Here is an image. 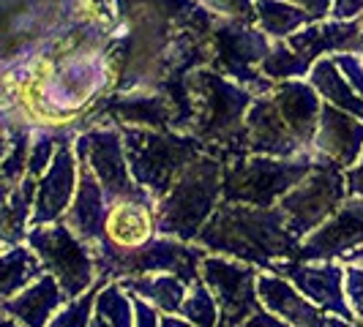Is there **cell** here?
Here are the masks:
<instances>
[{
  "label": "cell",
  "instance_id": "cell-36",
  "mask_svg": "<svg viewBox=\"0 0 363 327\" xmlns=\"http://www.w3.org/2000/svg\"><path fill=\"white\" fill-rule=\"evenodd\" d=\"M363 17V0H333L330 19H358Z\"/></svg>",
  "mask_w": 363,
  "mask_h": 327
},
{
  "label": "cell",
  "instance_id": "cell-15",
  "mask_svg": "<svg viewBox=\"0 0 363 327\" xmlns=\"http://www.w3.org/2000/svg\"><path fill=\"white\" fill-rule=\"evenodd\" d=\"M311 153L333 161L342 169H350L363 153V120H358L355 115H350L345 109L323 101Z\"/></svg>",
  "mask_w": 363,
  "mask_h": 327
},
{
  "label": "cell",
  "instance_id": "cell-12",
  "mask_svg": "<svg viewBox=\"0 0 363 327\" xmlns=\"http://www.w3.org/2000/svg\"><path fill=\"white\" fill-rule=\"evenodd\" d=\"M268 272H276L281 278H287L301 294H306L314 306L342 316L350 322H358L355 311L350 309L345 294V262L342 259H330V262H303V259H281L273 262Z\"/></svg>",
  "mask_w": 363,
  "mask_h": 327
},
{
  "label": "cell",
  "instance_id": "cell-40",
  "mask_svg": "<svg viewBox=\"0 0 363 327\" xmlns=\"http://www.w3.org/2000/svg\"><path fill=\"white\" fill-rule=\"evenodd\" d=\"M325 327H363L361 322H350V319H342V316H333L328 314L325 316Z\"/></svg>",
  "mask_w": 363,
  "mask_h": 327
},
{
  "label": "cell",
  "instance_id": "cell-23",
  "mask_svg": "<svg viewBox=\"0 0 363 327\" xmlns=\"http://www.w3.org/2000/svg\"><path fill=\"white\" fill-rule=\"evenodd\" d=\"M121 289L131 297H143L159 314H178L181 303L189 292V284L175 272H150V275H134L121 278Z\"/></svg>",
  "mask_w": 363,
  "mask_h": 327
},
{
  "label": "cell",
  "instance_id": "cell-27",
  "mask_svg": "<svg viewBox=\"0 0 363 327\" xmlns=\"http://www.w3.org/2000/svg\"><path fill=\"white\" fill-rule=\"evenodd\" d=\"M91 327H134V306L118 281L104 284L93 303Z\"/></svg>",
  "mask_w": 363,
  "mask_h": 327
},
{
  "label": "cell",
  "instance_id": "cell-2",
  "mask_svg": "<svg viewBox=\"0 0 363 327\" xmlns=\"http://www.w3.org/2000/svg\"><path fill=\"white\" fill-rule=\"evenodd\" d=\"M186 88L194 107L189 134L197 137L208 147V153L224 161L246 156L249 153L246 112L257 98L255 93L211 66H200L189 74Z\"/></svg>",
  "mask_w": 363,
  "mask_h": 327
},
{
  "label": "cell",
  "instance_id": "cell-38",
  "mask_svg": "<svg viewBox=\"0 0 363 327\" xmlns=\"http://www.w3.org/2000/svg\"><path fill=\"white\" fill-rule=\"evenodd\" d=\"M240 327H290V325H287L284 319H279L276 314H271L268 309H259V311H255Z\"/></svg>",
  "mask_w": 363,
  "mask_h": 327
},
{
  "label": "cell",
  "instance_id": "cell-20",
  "mask_svg": "<svg viewBox=\"0 0 363 327\" xmlns=\"http://www.w3.org/2000/svg\"><path fill=\"white\" fill-rule=\"evenodd\" d=\"M363 33V17L358 19H323V22H309L301 30H295L284 38L290 50L301 54L306 63H314L325 54L347 52L355 50L358 38Z\"/></svg>",
  "mask_w": 363,
  "mask_h": 327
},
{
  "label": "cell",
  "instance_id": "cell-25",
  "mask_svg": "<svg viewBox=\"0 0 363 327\" xmlns=\"http://www.w3.org/2000/svg\"><path fill=\"white\" fill-rule=\"evenodd\" d=\"M44 272L36 251L28 243L6 246L0 251V300L14 297Z\"/></svg>",
  "mask_w": 363,
  "mask_h": 327
},
{
  "label": "cell",
  "instance_id": "cell-10",
  "mask_svg": "<svg viewBox=\"0 0 363 327\" xmlns=\"http://www.w3.org/2000/svg\"><path fill=\"white\" fill-rule=\"evenodd\" d=\"M74 156H77V161L91 169L96 180L101 183L109 205L123 200L156 205L147 191H143L137 183L131 180L118 126H91L79 131L74 137Z\"/></svg>",
  "mask_w": 363,
  "mask_h": 327
},
{
  "label": "cell",
  "instance_id": "cell-13",
  "mask_svg": "<svg viewBox=\"0 0 363 327\" xmlns=\"http://www.w3.org/2000/svg\"><path fill=\"white\" fill-rule=\"evenodd\" d=\"M74 137H77V131L72 126L69 134L60 139L50 166L38 178L30 226H44V224L63 221L69 205H72L74 191H77V175H79V164L74 156Z\"/></svg>",
  "mask_w": 363,
  "mask_h": 327
},
{
  "label": "cell",
  "instance_id": "cell-17",
  "mask_svg": "<svg viewBox=\"0 0 363 327\" xmlns=\"http://www.w3.org/2000/svg\"><path fill=\"white\" fill-rule=\"evenodd\" d=\"M79 164V161H77ZM109 200L101 188V183L96 180L91 169L85 164H79V175H77V191L74 200L63 216V224L72 229L79 240H85L88 246H96L104 240V224H107Z\"/></svg>",
  "mask_w": 363,
  "mask_h": 327
},
{
  "label": "cell",
  "instance_id": "cell-32",
  "mask_svg": "<svg viewBox=\"0 0 363 327\" xmlns=\"http://www.w3.org/2000/svg\"><path fill=\"white\" fill-rule=\"evenodd\" d=\"M216 17L255 22V0H200Z\"/></svg>",
  "mask_w": 363,
  "mask_h": 327
},
{
  "label": "cell",
  "instance_id": "cell-8",
  "mask_svg": "<svg viewBox=\"0 0 363 327\" xmlns=\"http://www.w3.org/2000/svg\"><path fill=\"white\" fill-rule=\"evenodd\" d=\"M25 243L36 251L44 272L52 275L69 300L85 294L96 284L93 246L79 240L63 221L30 226Z\"/></svg>",
  "mask_w": 363,
  "mask_h": 327
},
{
  "label": "cell",
  "instance_id": "cell-4",
  "mask_svg": "<svg viewBox=\"0 0 363 327\" xmlns=\"http://www.w3.org/2000/svg\"><path fill=\"white\" fill-rule=\"evenodd\" d=\"M118 128H121L131 180L143 191H147L153 202H159L169 191V185L186 169V164L208 150L189 131H172V128L159 131V128L145 126Z\"/></svg>",
  "mask_w": 363,
  "mask_h": 327
},
{
  "label": "cell",
  "instance_id": "cell-35",
  "mask_svg": "<svg viewBox=\"0 0 363 327\" xmlns=\"http://www.w3.org/2000/svg\"><path fill=\"white\" fill-rule=\"evenodd\" d=\"M131 306H134V327H159V316L162 314L153 309L150 303H145L143 297H131Z\"/></svg>",
  "mask_w": 363,
  "mask_h": 327
},
{
  "label": "cell",
  "instance_id": "cell-9",
  "mask_svg": "<svg viewBox=\"0 0 363 327\" xmlns=\"http://www.w3.org/2000/svg\"><path fill=\"white\" fill-rule=\"evenodd\" d=\"M345 200V169L317 156V164L311 166L309 175L298 185H292L290 191L276 202V207L284 213V221H287L292 235H298L303 240L320 224H325Z\"/></svg>",
  "mask_w": 363,
  "mask_h": 327
},
{
  "label": "cell",
  "instance_id": "cell-6",
  "mask_svg": "<svg viewBox=\"0 0 363 327\" xmlns=\"http://www.w3.org/2000/svg\"><path fill=\"white\" fill-rule=\"evenodd\" d=\"M317 164L314 153L295 156V159H273V156H238L224 161L221 175V200L273 207L292 185L303 180Z\"/></svg>",
  "mask_w": 363,
  "mask_h": 327
},
{
  "label": "cell",
  "instance_id": "cell-31",
  "mask_svg": "<svg viewBox=\"0 0 363 327\" xmlns=\"http://www.w3.org/2000/svg\"><path fill=\"white\" fill-rule=\"evenodd\" d=\"M333 63H336V69L342 71L347 82H350V88L363 96V54L355 52V50H347V52H333Z\"/></svg>",
  "mask_w": 363,
  "mask_h": 327
},
{
  "label": "cell",
  "instance_id": "cell-22",
  "mask_svg": "<svg viewBox=\"0 0 363 327\" xmlns=\"http://www.w3.org/2000/svg\"><path fill=\"white\" fill-rule=\"evenodd\" d=\"M156 205L145 202H115L109 205L107 224H104V237L115 246H140L147 237L156 235Z\"/></svg>",
  "mask_w": 363,
  "mask_h": 327
},
{
  "label": "cell",
  "instance_id": "cell-44",
  "mask_svg": "<svg viewBox=\"0 0 363 327\" xmlns=\"http://www.w3.org/2000/svg\"><path fill=\"white\" fill-rule=\"evenodd\" d=\"M3 248H6V246H3V240H0V251H3Z\"/></svg>",
  "mask_w": 363,
  "mask_h": 327
},
{
  "label": "cell",
  "instance_id": "cell-14",
  "mask_svg": "<svg viewBox=\"0 0 363 327\" xmlns=\"http://www.w3.org/2000/svg\"><path fill=\"white\" fill-rule=\"evenodd\" d=\"M363 246V200L347 197L339 210L301 240L295 259L303 262H330Z\"/></svg>",
  "mask_w": 363,
  "mask_h": 327
},
{
  "label": "cell",
  "instance_id": "cell-43",
  "mask_svg": "<svg viewBox=\"0 0 363 327\" xmlns=\"http://www.w3.org/2000/svg\"><path fill=\"white\" fill-rule=\"evenodd\" d=\"M352 311H355V316H358V322L363 325V303H358V306H352Z\"/></svg>",
  "mask_w": 363,
  "mask_h": 327
},
{
  "label": "cell",
  "instance_id": "cell-30",
  "mask_svg": "<svg viewBox=\"0 0 363 327\" xmlns=\"http://www.w3.org/2000/svg\"><path fill=\"white\" fill-rule=\"evenodd\" d=\"M101 287H104V284L96 281L85 294H79V297L69 300L63 309L55 311V316L47 322V327H88L91 314H93V303H96V294H99Z\"/></svg>",
  "mask_w": 363,
  "mask_h": 327
},
{
  "label": "cell",
  "instance_id": "cell-33",
  "mask_svg": "<svg viewBox=\"0 0 363 327\" xmlns=\"http://www.w3.org/2000/svg\"><path fill=\"white\" fill-rule=\"evenodd\" d=\"M25 115V109L19 104H11V107H0V161L6 156V150L11 145V134H14V126L17 120Z\"/></svg>",
  "mask_w": 363,
  "mask_h": 327
},
{
  "label": "cell",
  "instance_id": "cell-16",
  "mask_svg": "<svg viewBox=\"0 0 363 327\" xmlns=\"http://www.w3.org/2000/svg\"><path fill=\"white\" fill-rule=\"evenodd\" d=\"M246 131H249V153H255V156L295 159V156L309 153L295 139L290 126L279 115L271 93H262L252 101V107L246 112Z\"/></svg>",
  "mask_w": 363,
  "mask_h": 327
},
{
  "label": "cell",
  "instance_id": "cell-3",
  "mask_svg": "<svg viewBox=\"0 0 363 327\" xmlns=\"http://www.w3.org/2000/svg\"><path fill=\"white\" fill-rule=\"evenodd\" d=\"M221 175L224 159L208 150L186 164V169L175 178L169 191L156 202V235L194 243L202 224L221 202Z\"/></svg>",
  "mask_w": 363,
  "mask_h": 327
},
{
  "label": "cell",
  "instance_id": "cell-19",
  "mask_svg": "<svg viewBox=\"0 0 363 327\" xmlns=\"http://www.w3.org/2000/svg\"><path fill=\"white\" fill-rule=\"evenodd\" d=\"M257 297L259 306L284 319L290 327H325V311L314 306L306 294L292 287L287 278L276 272L259 270L257 275Z\"/></svg>",
  "mask_w": 363,
  "mask_h": 327
},
{
  "label": "cell",
  "instance_id": "cell-37",
  "mask_svg": "<svg viewBox=\"0 0 363 327\" xmlns=\"http://www.w3.org/2000/svg\"><path fill=\"white\" fill-rule=\"evenodd\" d=\"M345 180H347V197H361L363 200V153L350 169H345Z\"/></svg>",
  "mask_w": 363,
  "mask_h": 327
},
{
  "label": "cell",
  "instance_id": "cell-24",
  "mask_svg": "<svg viewBox=\"0 0 363 327\" xmlns=\"http://www.w3.org/2000/svg\"><path fill=\"white\" fill-rule=\"evenodd\" d=\"M306 79H309L311 88L320 93L323 101L345 109L350 115H355L358 120H363V96H358V93L350 88V82H347L345 76H342V71L336 69V63H333L330 54H325V57H320V60L311 63Z\"/></svg>",
  "mask_w": 363,
  "mask_h": 327
},
{
  "label": "cell",
  "instance_id": "cell-1",
  "mask_svg": "<svg viewBox=\"0 0 363 327\" xmlns=\"http://www.w3.org/2000/svg\"><path fill=\"white\" fill-rule=\"evenodd\" d=\"M194 243L208 254L230 256L265 272L273 268V262L295 259L301 251V237L292 235L284 213L276 205L255 207L224 200L202 224Z\"/></svg>",
  "mask_w": 363,
  "mask_h": 327
},
{
  "label": "cell",
  "instance_id": "cell-18",
  "mask_svg": "<svg viewBox=\"0 0 363 327\" xmlns=\"http://www.w3.org/2000/svg\"><path fill=\"white\" fill-rule=\"evenodd\" d=\"M271 98L279 115L284 117V123L290 126L295 139L303 145V150L311 153V142H314V131H317V120H320V107L323 98L320 93L309 85V79H284V82H273Z\"/></svg>",
  "mask_w": 363,
  "mask_h": 327
},
{
  "label": "cell",
  "instance_id": "cell-29",
  "mask_svg": "<svg viewBox=\"0 0 363 327\" xmlns=\"http://www.w3.org/2000/svg\"><path fill=\"white\" fill-rule=\"evenodd\" d=\"M178 316L189 319L194 327H216V319H218L216 300H213V292L205 287L202 278L189 284V292L183 297Z\"/></svg>",
  "mask_w": 363,
  "mask_h": 327
},
{
  "label": "cell",
  "instance_id": "cell-26",
  "mask_svg": "<svg viewBox=\"0 0 363 327\" xmlns=\"http://www.w3.org/2000/svg\"><path fill=\"white\" fill-rule=\"evenodd\" d=\"M255 22L271 41H281L301 30L303 25H309L311 19L301 6L290 0H255Z\"/></svg>",
  "mask_w": 363,
  "mask_h": 327
},
{
  "label": "cell",
  "instance_id": "cell-5",
  "mask_svg": "<svg viewBox=\"0 0 363 327\" xmlns=\"http://www.w3.org/2000/svg\"><path fill=\"white\" fill-rule=\"evenodd\" d=\"M205 254L208 251L197 243H186L167 235L147 237L140 246H115L104 237L101 243L93 246L96 281L109 284L150 272H175L186 284H191L200 278V262Z\"/></svg>",
  "mask_w": 363,
  "mask_h": 327
},
{
  "label": "cell",
  "instance_id": "cell-7",
  "mask_svg": "<svg viewBox=\"0 0 363 327\" xmlns=\"http://www.w3.org/2000/svg\"><path fill=\"white\" fill-rule=\"evenodd\" d=\"M271 38L243 19L213 17L211 22V69L249 88L255 96L273 91V82L259 74V60L271 50Z\"/></svg>",
  "mask_w": 363,
  "mask_h": 327
},
{
  "label": "cell",
  "instance_id": "cell-28",
  "mask_svg": "<svg viewBox=\"0 0 363 327\" xmlns=\"http://www.w3.org/2000/svg\"><path fill=\"white\" fill-rule=\"evenodd\" d=\"M257 69L271 82H284V79H303L311 66L295 50H290V44L281 38V41H273L268 54L259 60Z\"/></svg>",
  "mask_w": 363,
  "mask_h": 327
},
{
  "label": "cell",
  "instance_id": "cell-21",
  "mask_svg": "<svg viewBox=\"0 0 363 327\" xmlns=\"http://www.w3.org/2000/svg\"><path fill=\"white\" fill-rule=\"evenodd\" d=\"M69 297L57 287L50 272H41L33 284H28L14 297L0 300V314L11 316L22 327H47V322L55 316V311L63 309Z\"/></svg>",
  "mask_w": 363,
  "mask_h": 327
},
{
  "label": "cell",
  "instance_id": "cell-42",
  "mask_svg": "<svg viewBox=\"0 0 363 327\" xmlns=\"http://www.w3.org/2000/svg\"><path fill=\"white\" fill-rule=\"evenodd\" d=\"M0 327H22L19 322H14L11 316H6V314H0Z\"/></svg>",
  "mask_w": 363,
  "mask_h": 327
},
{
  "label": "cell",
  "instance_id": "cell-39",
  "mask_svg": "<svg viewBox=\"0 0 363 327\" xmlns=\"http://www.w3.org/2000/svg\"><path fill=\"white\" fill-rule=\"evenodd\" d=\"M159 327H194L189 319H183L178 314H162L159 316Z\"/></svg>",
  "mask_w": 363,
  "mask_h": 327
},
{
  "label": "cell",
  "instance_id": "cell-34",
  "mask_svg": "<svg viewBox=\"0 0 363 327\" xmlns=\"http://www.w3.org/2000/svg\"><path fill=\"white\" fill-rule=\"evenodd\" d=\"M345 294L350 309L363 303V268L358 265H345Z\"/></svg>",
  "mask_w": 363,
  "mask_h": 327
},
{
  "label": "cell",
  "instance_id": "cell-41",
  "mask_svg": "<svg viewBox=\"0 0 363 327\" xmlns=\"http://www.w3.org/2000/svg\"><path fill=\"white\" fill-rule=\"evenodd\" d=\"M342 262H345V265H358V268H363V246L342 256Z\"/></svg>",
  "mask_w": 363,
  "mask_h": 327
},
{
  "label": "cell",
  "instance_id": "cell-11",
  "mask_svg": "<svg viewBox=\"0 0 363 327\" xmlns=\"http://www.w3.org/2000/svg\"><path fill=\"white\" fill-rule=\"evenodd\" d=\"M257 275L259 268L238 262L221 254H205L200 262V278L213 292L218 319L216 327H240L255 311H259L257 297Z\"/></svg>",
  "mask_w": 363,
  "mask_h": 327
}]
</instances>
